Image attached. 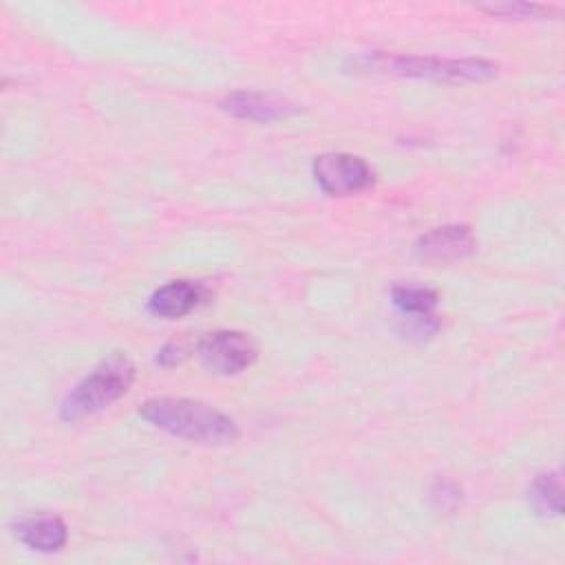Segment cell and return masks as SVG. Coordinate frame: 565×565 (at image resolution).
I'll list each match as a JSON object with an SVG mask.
<instances>
[{
  "label": "cell",
  "instance_id": "9c48e42d",
  "mask_svg": "<svg viewBox=\"0 0 565 565\" xmlns=\"http://www.w3.org/2000/svg\"><path fill=\"white\" fill-rule=\"evenodd\" d=\"M201 300L199 285L190 280H172L163 287H159L150 300L148 311L157 318H181L190 313Z\"/></svg>",
  "mask_w": 565,
  "mask_h": 565
},
{
  "label": "cell",
  "instance_id": "30bf717a",
  "mask_svg": "<svg viewBox=\"0 0 565 565\" xmlns=\"http://www.w3.org/2000/svg\"><path fill=\"white\" fill-rule=\"evenodd\" d=\"M481 11L505 18V20H545V18H558L561 7L556 4H543V2H486L479 4Z\"/></svg>",
  "mask_w": 565,
  "mask_h": 565
},
{
  "label": "cell",
  "instance_id": "7a4b0ae2",
  "mask_svg": "<svg viewBox=\"0 0 565 565\" xmlns=\"http://www.w3.org/2000/svg\"><path fill=\"white\" fill-rule=\"evenodd\" d=\"M139 415L154 428L201 446H227L238 439L234 419L203 402L185 397L146 399L139 406Z\"/></svg>",
  "mask_w": 565,
  "mask_h": 565
},
{
  "label": "cell",
  "instance_id": "3957f363",
  "mask_svg": "<svg viewBox=\"0 0 565 565\" xmlns=\"http://www.w3.org/2000/svg\"><path fill=\"white\" fill-rule=\"evenodd\" d=\"M132 382V360L121 351H113L66 393L60 406V417L64 422H79L90 417L124 397Z\"/></svg>",
  "mask_w": 565,
  "mask_h": 565
},
{
  "label": "cell",
  "instance_id": "6da1fadb",
  "mask_svg": "<svg viewBox=\"0 0 565 565\" xmlns=\"http://www.w3.org/2000/svg\"><path fill=\"white\" fill-rule=\"evenodd\" d=\"M351 68L369 75H397L419 77L446 84L488 82L497 75V62L483 57H428V55H404L386 51H369L349 60Z\"/></svg>",
  "mask_w": 565,
  "mask_h": 565
},
{
  "label": "cell",
  "instance_id": "7c38bea8",
  "mask_svg": "<svg viewBox=\"0 0 565 565\" xmlns=\"http://www.w3.org/2000/svg\"><path fill=\"white\" fill-rule=\"evenodd\" d=\"M530 501L545 516H558L563 510V488L556 472L539 475L530 488Z\"/></svg>",
  "mask_w": 565,
  "mask_h": 565
},
{
  "label": "cell",
  "instance_id": "5b68a950",
  "mask_svg": "<svg viewBox=\"0 0 565 565\" xmlns=\"http://www.w3.org/2000/svg\"><path fill=\"white\" fill-rule=\"evenodd\" d=\"M313 179L324 194L347 196L373 183L371 166L349 152H324L313 159Z\"/></svg>",
  "mask_w": 565,
  "mask_h": 565
},
{
  "label": "cell",
  "instance_id": "8992f818",
  "mask_svg": "<svg viewBox=\"0 0 565 565\" xmlns=\"http://www.w3.org/2000/svg\"><path fill=\"white\" fill-rule=\"evenodd\" d=\"M477 249V238L468 225H441L422 234L415 243V254L428 263H450L470 256Z\"/></svg>",
  "mask_w": 565,
  "mask_h": 565
},
{
  "label": "cell",
  "instance_id": "ba28073f",
  "mask_svg": "<svg viewBox=\"0 0 565 565\" xmlns=\"http://www.w3.org/2000/svg\"><path fill=\"white\" fill-rule=\"evenodd\" d=\"M13 534L18 541H22L26 547L38 550V552H57L66 543V525L60 516L51 514H40V516H29L15 523Z\"/></svg>",
  "mask_w": 565,
  "mask_h": 565
},
{
  "label": "cell",
  "instance_id": "8fae6325",
  "mask_svg": "<svg viewBox=\"0 0 565 565\" xmlns=\"http://www.w3.org/2000/svg\"><path fill=\"white\" fill-rule=\"evenodd\" d=\"M391 298H393V305L404 316H428L439 302L433 289L419 287V285H395L391 289Z\"/></svg>",
  "mask_w": 565,
  "mask_h": 565
},
{
  "label": "cell",
  "instance_id": "277c9868",
  "mask_svg": "<svg viewBox=\"0 0 565 565\" xmlns=\"http://www.w3.org/2000/svg\"><path fill=\"white\" fill-rule=\"evenodd\" d=\"M196 355L218 375H238L256 362L258 344L245 331L223 329L205 333L196 342Z\"/></svg>",
  "mask_w": 565,
  "mask_h": 565
},
{
  "label": "cell",
  "instance_id": "4fadbf2b",
  "mask_svg": "<svg viewBox=\"0 0 565 565\" xmlns=\"http://www.w3.org/2000/svg\"><path fill=\"white\" fill-rule=\"evenodd\" d=\"M181 358H183V344H181V342H168V344L159 351L157 362H161V364H166V366H172V364L181 362Z\"/></svg>",
  "mask_w": 565,
  "mask_h": 565
},
{
  "label": "cell",
  "instance_id": "52a82bcc",
  "mask_svg": "<svg viewBox=\"0 0 565 565\" xmlns=\"http://www.w3.org/2000/svg\"><path fill=\"white\" fill-rule=\"evenodd\" d=\"M218 108L236 119H247V121H276L298 110V106L291 104L289 99L274 93H260V90L227 93L225 97H221Z\"/></svg>",
  "mask_w": 565,
  "mask_h": 565
}]
</instances>
